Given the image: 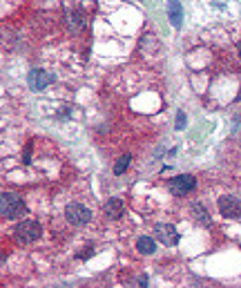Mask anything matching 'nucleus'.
<instances>
[{
  "mask_svg": "<svg viewBox=\"0 0 241 288\" xmlns=\"http://www.w3.org/2000/svg\"><path fill=\"white\" fill-rule=\"evenodd\" d=\"M0 212H2L4 219H18L27 212L25 201H22L18 194L13 192H2V199H0Z\"/></svg>",
  "mask_w": 241,
  "mask_h": 288,
  "instance_id": "obj_1",
  "label": "nucleus"
},
{
  "mask_svg": "<svg viewBox=\"0 0 241 288\" xmlns=\"http://www.w3.org/2000/svg\"><path fill=\"white\" fill-rule=\"evenodd\" d=\"M13 234H16V239L20 243H31V241H36V239H40V234H43V226L34 219L18 221L16 228H13Z\"/></svg>",
  "mask_w": 241,
  "mask_h": 288,
  "instance_id": "obj_2",
  "label": "nucleus"
},
{
  "mask_svg": "<svg viewBox=\"0 0 241 288\" xmlns=\"http://www.w3.org/2000/svg\"><path fill=\"white\" fill-rule=\"evenodd\" d=\"M65 217H67V221H69V224L85 226V224H89V221H92V210H89L87 206H83V203L74 201V203H69V206L65 208Z\"/></svg>",
  "mask_w": 241,
  "mask_h": 288,
  "instance_id": "obj_3",
  "label": "nucleus"
},
{
  "mask_svg": "<svg viewBox=\"0 0 241 288\" xmlns=\"http://www.w3.org/2000/svg\"><path fill=\"white\" fill-rule=\"evenodd\" d=\"M170 192L174 194V197H185L187 192H192V190L196 188V179L192 174H179L174 176L172 181L168 183Z\"/></svg>",
  "mask_w": 241,
  "mask_h": 288,
  "instance_id": "obj_4",
  "label": "nucleus"
},
{
  "mask_svg": "<svg viewBox=\"0 0 241 288\" xmlns=\"http://www.w3.org/2000/svg\"><path fill=\"white\" fill-rule=\"evenodd\" d=\"M154 239L161 241L163 246H177L179 243V234H177V228L172 224H156L154 226Z\"/></svg>",
  "mask_w": 241,
  "mask_h": 288,
  "instance_id": "obj_5",
  "label": "nucleus"
},
{
  "mask_svg": "<svg viewBox=\"0 0 241 288\" xmlns=\"http://www.w3.org/2000/svg\"><path fill=\"white\" fill-rule=\"evenodd\" d=\"M219 210H221L223 217L228 219H239L241 217V201L232 194H226V197L219 199Z\"/></svg>",
  "mask_w": 241,
  "mask_h": 288,
  "instance_id": "obj_6",
  "label": "nucleus"
},
{
  "mask_svg": "<svg viewBox=\"0 0 241 288\" xmlns=\"http://www.w3.org/2000/svg\"><path fill=\"white\" fill-rule=\"evenodd\" d=\"M27 81H29V87L34 92H43L45 87L52 85L56 78H54V74H47V72H43V69H34V72H29Z\"/></svg>",
  "mask_w": 241,
  "mask_h": 288,
  "instance_id": "obj_7",
  "label": "nucleus"
},
{
  "mask_svg": "<svg viewBox=\"0 0 241 288\" xmlns=\"http://www.w3.org/2000/svg\"><path fill=\"white\" fill-rule=\"evenodd\" d=\"M168 18L174 29L183 27V7L179 0H168Z\"/></svg>",
  "mask_w": 241,
  "mask_h": 288,
  "instance_id": "obj_8",
  "label": "nucleus"
},
{
  "mask_svg": "<svg viewBox=\"0 0 241 288\" xmlns=\"http://www.w3.org/2000/svg\"><path fill=\"white\" fill-rule=\"evenodd\" d=\"M103 210H105V215L110 217V219H119V217H123V212H125V206H123V201L120 199H107V203L103 206Z\"/></svg>",
  "mask_w": 241,
  "mask_h": 288,
  "instance_id": "obj_9",
  "label": "nucleus"
},
{
  "mask_svg": "<svg viewBox=\"0 0 241 288\" xmlns=\"http://www.w3.org/2000/svg\"><path fill=\"white\" fill-rule=\"evenodd\" d=\"M136 250L143 252V255H152V252H156L154 237H150V234H143V237H138L136 239Z\"/></svg>",
  "mask_w": 241,
  "mask_h": 288,
  "instance_id": "obj_10",
  "label": "nucleus"
},
{
  "mask_svg": "<svg viewBox=\"0 0 241 288\" xmlns=\"http://www.w3.org/2000/svg\"><path fill=\"white\" fill-rule=\"evenodd\" d=\"M192 215H194V219L199 221L201 226H210V224H212V219H210L208 210H205L201 203H192Z\"/></svg>",
  "mask_w": 241,
  "mask_h": 288,
  "instance_id": "obj_11",
  "label": "nucleus"
},
{
  "mask_svg": "<svg viewBox=\"0 0 241 288\" xmlns=\"http://www.w3.org/2000/svg\"><path fill=\"white\" fill-rule=\"evenodd\" d=\"M129 163H132V154H123V157H119V159H116V163H114V174L116 176L123 174V172L129 168Z\"/></svg>",
  "mask_w": 241,
  "mask_h": 288,
  "instance_id": "obj_12",
  "label": "nucleus"
},
{
  "mask_svg": "<svg viewBox=\"0 0 241 288\" xmlns=\"http://www.w3.org/2000/svg\"><path fill=\"white\" fill-rule=\"evenodd\" d=\"M174 125H177V130H183V127H185V112H183V110L177 112V123H174Z\"/></svg>",
  "mask_w": 241,
  "mask_h": 288,
  "instance_id": "obj_13",
  "label": "nucleus"
},
{
  "mask_svg": "<svg viewBox=\"0 0 241 288\" xmlns=\"http://www.w3.org/2000/svg\"><path fill=\"white\" fill-rule=\"evenodd\" d=\"M92 255H94V248H92V246H87V248H85V250L78 255V259H89Z\"/></svg>",
  "mask_w": 241,
  "mask_h": 288,
  "instance_id": "obj_14",
  "label": "nucleus"
},
{
  "mask_svg": "<svg viewBox=\"0 0 241 288\" xmlns=\"http://www.w3.org/2000/svg\"><path fill=\"white\" fill-rule=\"evenodd\" d=\"M138 284H141V286H147V277H145V275H143V277H138Z\"/></svg>",
  "mask_w": 241,
  "mask_h": 288,
  "instance_id": "obj_15",
  "label": "nucleus"
},
{
  "mask_svg": "<svg viewBox=\"0 0 241 288\" xmlns=\"http://www.w3.org/2000/svg\"><path fill=\"white\" fill-rule=\"evenodd\" d=\"M241 99V90H239V94H237V101H239Z\"/></svg>",
  "mask_w": 241,
  "mask_h": 288,
  "instance_id": "obj_16",
  "label": "nucleus"
},
{
  "mask_svg": "<svg viewBox=\"0 0 241 288\" xmlns=\"http://www.w3.org/2000/svg\"><path fill=\"white\" fill-rule=\"evenodd\" d=\"M239 58H241V43H239Z\"/></svg>",
  "mask_w": 241,
  "mask_h": 288,
  "instance_id": "obj_17",
  "label": "nucleus"
}]
</instances>
